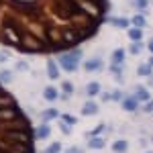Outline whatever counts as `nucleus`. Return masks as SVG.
Segmentation results:
<instances>
[{
	"instance_id": "obj_1",
	"label": "nucleus",
	"mask_w": 153,
	"mask_h": 153,
	"mask_svg": "<svg viewBox=\"0 0 153 153\" xmlns=\"http://www.w3.org/2000/svg\"><path fill=\"white\" fill-rule=\"evenodd\" d=\"M80 57H82V51H80V49H74V51H70V53L61 55V57H59V63H61V68H63L65 71H74L76 68H78Z\"/></svg>"
},
{
	"instance_id": "obj_2",
	"label": "nucleus",
	"mask_w": 153,
	"mask_h": 153,
	"mask_svg": "<svg viewBox=\"0 0 153 153\" xmlns=\"http://www.w3.org/2000/svg\"><path fill=\"white\" fill-rule=\"evenodd\" d=\"M84 68H86L88 71H96V70H100V68H102V61H100L98 57H94V59H90V61H86V63H84Z\"/></svg>"
},
{
	"instance_id": "obj_3",
	"label": "nucleus",
	"mask_w": 153,
	"mask_h": 153,
	"mask_svg": "<svg viewBox=\"0 0 153 153\" xmlns=\"http://www.w3.org/2000/svg\"><path fill=\"white\" fill-rule=\"evenodd\" d=\"M47 71H49L51 80H57L59 78V70H57V65H55V61H47Z\"/></svg>"
},
{
	"instance_id": "obj_4",
	"label": "nucleus",
	"mask_w": 153,
	"mask_h": 153,
	"mask_svg": "<svg viewBox=\"0 0 153 153\" xmlns=\"http://www.w3.org/2000/svg\"><path fill=\"white\" fill-rule=\"evenodd\" d=\"M123 61H125V51H123V49H117V51L112 53V63H114V65H120Z\"/></svg>"
},
{
	"instance_id": "obj_5",
	"label": "nucleus",
	"mask_w": 153,
	"mask_h": 153,
	"mask_svg": "<svg viewBox=\"0 0 153 153\" xmlns=\"http://www.w3.org/2000/svg\"><path fill=\"white\" fill-rule=\"evenodd\" d=\"M129 37L133 39V41H141V37H143V31L139 29V27H135V29H129Z\"/></svg>"
},
{
	"instance_id": "obj_6",
	"label": "nucleus",
	"mask_w": 153,
	"mask_h": 153,
	"mask_svg": "<svg viewBox=\"0 0 153 153\" xmlns=\"http://www.w3.org/2000/svg\"><path fill=\"white\" fill-rule=\"evenodd\" d=\"M96 110H98V106L94 104V102H86V104H84V114H96Z\"/></svg>"
},
{
	"instance_id": "obj_7",
	"label": "nucleus",
	"mask_w": 153,
	"mask_h": 153,
	"mask_svg": "<svg viewBox=\"0 0 153 153\" xmlns=\"http://www.w3.org/2000/svg\"><path fill=\"white\" fill-rule=\"evenodd\" d=\"M123 106H125L127 110H135V108H137V98H125V100H123Z\"/></svg>"
},
{
	"instance_id": "obj_8",
	"label": "nucleus",
	"mask_w": 153,
	"mask_h": 153,
	"mask_svg": "<svg viewBox=\"0 0 153 153\" xmlns=\"http://www.w3.org/2000/svg\"><path fill=\"white\" fill-rule=\"evenodd\" d=\"M108 23H112L114 27H123V29H127V27L131 25L127 19H108Z\"/></svg>"
},
{
	"instance_id": "obj_9",
	"label": "nucleus",
	"mask_w": 153,
	"mask_h": 153,
	"mask_svg": "<svg viewBox=\"0 0 153 153\" xmlns=\"http://www.w3.org/2000/svg\"><path fill=\"white\" fill-rule=\"evenodd\" d=\"M133 25L139 27V29H143V27H145V16H143V14H135V16H133Z\"/></svg>"
},
{
	"instance_id": "obj_10",
	"label": "nucleus",
	"mask_w": 153,
	"mask_h": 153,
	"mask_svg": "<svg viewBox=\"0 0 153 153\" xmlns=\"http://www.w3.org/2000/svg\"><path fill=\"white\" fill-rule=\"evenodd\" d=\"M19 112L16 110H4V108H0V118H12V117H16Z\"/></svg>"
},
{
	"instance_id": "obj_11",
	"label": "nucleus",
	"mask_w": 153,
	"mask_h": 153,
	"mask_svg": "<svg viewBox=\"0 0 153 153\" xmlns=\"http://www.w3.org/2000/svg\"><path fill=\"white\" fill-rule=\"evenodd\" d=\"M45 98L47 100H55L57 98V90L55 88H45Z\"/></svg>"
},
{
	"instance_id": "obj_12",
	"label": "nucleus",
	"mask_w": 153,
	"mask_h": 153,
	"mask_svg": "<svg viewBox=\"0 0 153 153\" xmlns=\"http://www.w3.org/2000/svg\"><path fill=\"white\" fill-rule=\"evenodd\" d=\"M98 92H100V86H98L96 82H92L90 86H88V96H96Z\"/></svg>"
},
{
	"instance_id": "obj_13",
	"label": "nucleus",
	"mask_w": 153,
	"mask_h": 153,
	"mask_svg": "<svg viewBox=\"0 0 153 153\" xmlns=\"http://www.w3.org/2000/svg\"><path fill=\"white\" fill-rule=\"evenodd\" d=\"M135 98H137V100H149V94H147V90H145V88H139V90H137V94H135Z\"/></svg>"
},
{
	"instance_id": "obj_14",
	"label": "nucleus",
	"mask_w": 153,
	"mask_h": 153,
	"mask_svg": "<svg viewBox=\"0 0 153 153\" xmlns=\"http://www.w3.org/2000/svg\"><path fill=\"white\" fill-rule=\"evenodd\" d=\"M112 149H114L117 153H123V151H127V143H125V141H117V143H114V147H112Z\"/></svg>"
},
{
	"instance_id": "obj_15",
	"label": "nucleus",
	"mask_w": 153,
	"mask_h": 153,
	"mask_svg": "<svg viewBox=\"0 0 153 153\" xmlns=\"http://www.w3.org/2000/svg\"><path fill=\"white\" fill-rule=\"evenodd\" d=\"M47 135H49V127H45V125H43L41 129H37V137H41V139H45Z\"/></svg>"
},
{
	"instance_id": "obj_16",
	"label": "nucleus",
	"mask_w": 153,
	"mask_h": 153,
	"mask_svg": "<svg viewBox=\"0 0 153 153\" xmlns=\"http://www.w3.org/2000/svg\"><path fill=\"white\" fill-rule=\"evenodd\" d=\"M10 80H12L10 71H0V82H10Z\"/></svg>"
},
{
	"instance_id": "obj_17",
	"label": "nucleus",
	"mask_w": 153,
	"mask_h": 153,
	"mask_svg": "<svg viewBox=\"0 0 153 153\" xmlns=\"http://www.w3.org/2000/svg\"><path fill=\"white\" fill-rule=\"evenodd\" d=\"M90 147L100 149V147H104V141H102V139H92V141H90Z\"/></svg>"
},
{
	"instance_id": "obj_18",
	"label": "nucleus",
	"mask_w": 153,
	"mask_h": 153,
	"mask_svg": "<svg viewBox=\"0 0 153 153\" xmlns=\"http://www.w3.org/2000/svg\"><path fill=\"white\" fill-rule=\"evenodd\" d=\"M139 74H141V76H149V74H151V65H141V68H139Z\"/></svg>"
},
{
	"instance_id": "obj_19",
	"label": "nucleus",
	"mask_w": 153,
	"mask_h": 153,
	"mask_svg": "<svg viewBox=\"0 0 153 153\" xmlns=\"http://www.w3.org/2000/svg\"><path fill=\"white\" fill-rule=\"evenodd\" d=\"M59 149H61V145H59V143H53V145H51L45 153H59Z\"/></svg>"
},
{
	"instance_id": "obj_20",
	"label": "nucleus",
	"mask_w": 153,
	"mask_h": 153,
	"mask_svg": "<svg viewBox=\"0 0 153 153\" xmlns=\"http://www.w3.org/2000/svg\"><path fill=\"white\" fill-rule=\"evenodd\" d=\"M131 53H141V43L139 41H135V45L131 47Z\"/></svg>"
},
{
	"instance_id": "obj_21",
	"label": "nucleus",
	"mask_w": 153,
	"mask_h": 153,
	"mask_svg": "<svg viewBox=\"0 0 153 153\" xmlns=\"http://www.w3.org/2000/svg\"><path fill=\"white\" fill-rule=\"evenodd\" d=\"M135 6L137 8H147V0H135Z\"/></svg>"
},
{
	"instance_id": "obj_22",
	"label": "nucleus",
	"mask_w": 153,
	"mask_h": 153,
	"mask_svg": "<svg viewBox=\"0 0 153 153\" xmlns=\"http://www.w3.org/2000/svg\"><path fill=\"white\" fill-rule=\"evenodd\" d=\"M43 117H45V118H53V117H57V112H55L53 108H49V110L45 112V114H43Z\"/></svg>"
},
{
	"instance_id": "obj_23",
	"label": "nucleus",
	"mask_w": 153,
	"mask_h": 153,
	"mask_svg": "<svg viewBox=\"0 0 153 153\" xmlns=\"http://www.w3.org/2000/svg\"><path fill=\"white\" fill-rule=\"evenodd\" d=\"M145 112H153V102H147V106H145Z\"/></svg>"
},
{
	"instance_id": "obj_24",
	"label": "nucleus",
	"mask_w": 153,
	"mask_h": 153,
	"mask_svg": "<svg viewBox=\"0 0 153 153\" xmlns=\"http://www.w3.org/2000/svg\"><path fill=\"white\" fill-rule=\"evenodd\" d=\"M65 123H68V125H71V123H76V118H74V117H65Z\"/></svg>"
},
{
	"instance_id": "obj_25",
	"label": "nucleus",
	"mask_w": 153,
	"mask_h": 153,
	"mask_svg": "<svg viewBox=\"0 0 153 153\" xmlns=\"http://www.w3.org/2000/svg\"><path fill=\"white\" fill-rule=\"evenodd\" d=\"M63 90L65 92H71V84H63Z\"/></svg>"
},
{
	"instance_id": "obj_26",
	"label": "nucleus",
	"mask_w": 153,
	"mask_h": 153,
	"mask_svg": "<svg viewBox=\"0 0 153 153\" xmlns=\"http://www.w3.org/2000/svg\"><path fill=\"white\" fill-rule=\"evenodd\" d=\"M147 47H149V51H151V53H153V39H151V41H149V45H147Z\"/></svg>"
},
{
	"instance_id": "obj_27",
	"label": "nucleus",
	"mask_w": 153,
	"mask_h": 153,
	"mask_svg": "<svg viewBox=\"0 0 153 153\" xmlns=\"http://www.w3.org/2000/svg\"><path fill=\"white\" fill-rule=\"evenodd\" d=\"M68 153H82V151H80V149H70Z\"/></svg>"
},
{
	"instance_id": "obj_28",
	"label": "nucleus",
	"mask_w": 153,
	"mask_h": 153,
	"mask_svg": "<svg viewBox=\"0 0 153 153\" xmlns=\"http://www.w3.org/2000/svg\"><path fill=\"white\" fill-rule=\"evenodd\" d=\"M149 65H151V68H153V57H151V59H149Z\"/></svg>"
}]
</instances>
